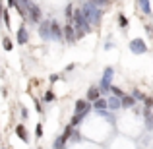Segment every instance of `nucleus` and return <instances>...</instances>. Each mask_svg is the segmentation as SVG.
Instances as JSON below:
<instances>
[{"mask_svg":"<svg viewBox=\"0 0 153 149\" xmlns=\"http://www.w3.org/2000/svg\"><path fill=\"white\" fill-rule=\"evenodd\" d=\"M27 14H29V19L33 23H41V8L37 4H29L27 6Z\"/></svg>","mask_w":153,"mask_h":149,"instance_id":"nucleus-6","label":"nucleus"},{"mask_svg":"<svg viewBox=\"0 0 153 149\" xmlns=\"http://www.w3.org/2000/svg\"><path fill=\"white\" fill-rule=\"evenodd\" d=\"M2 16H4V23H6V27H10V16H8V10H4Z\"/></svg>","mask_w":153,"mask_h":149,"instance_id":"nucleus-26","label":"nucleus"},{"mask_svg":"<svg viewBox=\"0 0 153 149\" xmlns=\"http://www.w3.org/2000/svg\"><path fill=\"white\" fill-rule=\"evenodd\" d=\"M99 97H101V89H99V87H89V89H87V95H85V99L89 101V103H93V101H97Z\"/></svg>","mask_w":153,"mask_h":149,"instance_id":"nucleus-10","label":"nucleus"},{"mask_svg":"<svg viewBox=\"0 0 153 149\" xmlns=\"http://www.w3.org/2000/svg\"><path fill=\"white\" fill-rule=\"evenodd\" d=\"M82 120H83V118H79V116H78V114H74V116H72V120H70V124H72V126H74V128H76V126H78V124H79V122H82Z\"/></svg>","mask_w":153,"mask_h":149,"instance_id":"nucleus-23","label":"nucleus"},{"mask_svg":"<svg viewBox=\"0 0 153 149\" xmlns=\"http://www.w3.org/2000/svg\"><path fill=\"white\" fill-rule=\"evenodd\" d=\"M130 50L134 52V54H143V52H147L146 41H142V39H132L130 41Z\"/></svg>","mask_w":153,"mask_h":149,"instance_id":"nucleus-5","label":"nucleus"},{"mask_svg":"<svg viewBox=\"0 0 153 149\" xmlns=\"http://www.w3.org/2000/svg\"><path fill=\"white\" fill-rule=\"evenodd\" d=\"M107 103H108V108H112V110H118V108L122 107V103H120V97H116V95H114V97H108Z\"/></svg>","mask_w":153,"mask_h":149,"instance_id":"nucleus-13","label":"nucleus"},{"mask_svg":"<svg viewBox=\"0 0 153 149\" xmlns=\"http://www.w3.org/2000/svg\"><path fill=\"white\" fill-rule=\"evenodd\" d=\"M82 10H83V14H85L87 21L91 23V27H93V25H99V21H101V18H103V12H101V8H99L93 0L83 2L82 4Z\"/></svg>","mask_w":153,"mask_h":149,"instance_id":"nucleus-1","label":"nucleus"},{"mask_svg":"<svg viewBox=\"0 0 153 149\" xmlns=\"http://www.w3.org/2000/svg\"><path fill=\"white\" fill-rule=\"evenodd\" d=\"M143 103H146L147 107H153V99H147V97H146V99H143Z\"/></svg>","mask_w":153,"mask_h":149,"instance_id":"nucleus-29","label":"nucleus"},{"mask_svg":"<svg viewBox=\"0 0 153 149\" xmlns=\"http://www.w3.org/2000/svg\"><path fill=\"white\" fill-rule=\"evenodd\" d=\"M2 12H4V10H2V4H0V18H2Z\"/></svg>","mask_w":153,"mask_h":149,"instance_id":"nucleus-31","label":"nucleus"},{"mask_svg":"<svg viewBox=\"0 0 153 149\" xmlns=\"http://www.w3.org/2000/svg\"><path fill=\"white\" fill-rule=\"evenodd\" d=\"M19 114H22V118H27V114H29V112H27V108L22 107V112H19Z\"/></svg>","mask_w":153,"mask_h":149,"instance_id":"nucleus-28","label":"nucleus"},{"mask_svg":"<svg viewBox=\"0 0 153 149\" xmlns=\"http://www.w3.org/2000/svg\"><path fill=\"white\" fill-rule=\"evenodd\" d=\"M39 35H41L43 41H49L51 39V21L49 19H45V21L39 23Z\"/></svg>","mask_w":153,"mask_h":149,"instance_id":"nucleus-7","label":"nucleus"},{"mask_svg":"<svg viewBox=\"0 0 153 149\" xmlns=\"http://www.w3.org/2000/svg\"><path fill=\"white\" fill-rule=\"evenodd\" d=\"M72 14H74V6L68 4L66 6V18H68V23H72Z\"/></svg>","mask_w":153,"mask_h":149,"instance_id":"nucleus-20","label":"nucleus"},{"mask_svg":"<svg viewBox=\"0 0 153 149\" xmlns=\"http://www.w3.org/2000/svg\"><path fill=\"white\" fill-rule=\"evenodd\" d=\"M54 99L56 97H54V93H52V91H47V93L43 95V103H52Z\"/></svg>","mask_w":153,"mask_h":149,"instance_id":"nucleus-16","label":"nucleus"},{"mask_svg":"<svg viewBox=\"0 0 153 149\" xmlns=\"http://www.w3.org/2000/svg\"><path fill=\"white\" fill-rule=\"evenodd\" d=\"M89 112H91V105H89L87 99H78L76 101V114H78L79 118H85Z\"/></svg>","mask_w":153,"mask_h":149,"instance_id":"nucleus-3","label":"nucleus"},{"mask_svg":"<svg viewBox=\"0 0 153 149\" xmlns=\"http://www.w3.org/2000/svg\"><path fill=\"white\" fill-rule=\"evenodd\" d=\"M16 136H18L22 142H25V143L29 142V134H27V130H25L23 124H18V126H16Z\"/></svg>","mask_w":153,"mask_h":149,"instance_id":"nucleus-11","label":"nucleus"},{"mask_svg":"<svg viewBox=\"0 0 153 149\" xmlns=\"http://www.w3.org/2000/svg\"><path fill=\"white\" fill-rule=\"evenodd\" d=\"M16 4H18V0H8V6L10 8H16Z\"/></svg>","mask_w":153,"mask_h":149,"instance_id":"nucleus-30","label":"nucleus"},{"mask_svg":"<svg viewBox=\"0 0 153 149\" xmlns=\"http://www.w3.org/2000/svg\"><path fill=\"white\" fill-rule=\"evenodd\" d=\"M95 4H97L99 8H105V6H108V4H111V0H93Z\"/></svg>","mask_w":153,"mask_h":149,"instance_id":"nucleus-24","label":"nucleus"},{"mask_svg":"<svg viewBox=\"0 0 153 149\" xmlns=\"http://www.w3.org/2000/svg\"><path fill=\"white\" fill-rule=\"evenodd\" d=\"M138 4H140V10H142L143 14L151 16V2L149 0H138Z\"/></svg>","mask_w":153,"mask_h":149,"instance_id":"nucleus-12","label":"nucleus"},{"mask_svg":"<svg viewBox=\"0 0 153 149\" xmlns=\"http://www.w3.org/2000/svg\"><path fill=\"white\" fill-rule=\"evenodd\" d=\"M64 39H66V43H76L78 39H76V29L72 23H68V25H64Z\"/></svg>","mask_w":153,"mask_h":149,"instance_id":"nucleus-8","label":"nucleus"},{"mask_svg":"<svg viewBox=\"0 0 153 149\" xmlns=\"http://www.w3.org/2000/svg\"><path fill=\"white\" fill-rule=\"evenodd\" d=\"M2 149H6V147H2Z\"/></svg>","mask_w":153,"mask_h":149,"instance_id":"nucleus-32","label":"nucleus"},{"mask_svg":"<svg viewBox=\"0 0 153 149\" xmlns=\"http://www.w3.org/2000/svg\"><path fill=\"white\" fill-rule=\"evenodd\" d=\"M112 74H114V70H112V68H107V70L103 72L101 83H99V89H101V93H111V79H112Z\"/></svg>","mask_w":153,"mask_h":149,"instance_id":"nucleus-2","label":"nucleus"},{"mask_svg":"<svg viewBox=\"0 0 153 149\" xmlns=\"http://www.w3.org/2000/svg\"><path fill=\"white\" fill-rule=\"evenodd\" d=\"M108 107V103H107V101H105V99H101V97H99L97 101H93V108H95V110H105V108H107Z\"/></svg>","mask_w":153,"mask_h":149,"instance_id":"nucleus-15","label":"nucleus"},{"mask_svg":"<svg viewBox=\"0 0 153 149\" xmlns=\"http://www.w3.org/2000/svg\"><path fill=\"white\" fill-rule=\"evenodd\" d=\"M118 25L122 27V29H126V27H128V19H126V16H124V14L118 16Z\"/></svg>","mask_w":153,"mask_h":149,"instance_id":"nucleus-18","label":"nucleus"},{"mask_svg":"<svg viewBox=\"0 0 153 149\" xmlns=\"http://www.w3.org/2000/svg\"><path fill=\"white\" fill-rule=\"evenodd\" d=\"M16 37H18V45H25V43L29 41V33H27L25 25H22L18 29V35H16Z\"/></svg>","mask_w":153,"mask_h":149,"instance_id":"nucleus-9","label":"nucleus"},{"mask_svg":"<svg viewBox=\"0 0 153 149\" xmlns=\"http://www.w3.org/2000/svg\"><path fill=\"white\" fill-rule=\"evenodd\" d=\"M35 134H37V138H41V136H43V126H41V124L35 126Z\"/></svg>","mask_w":153,"mask_h":149,"instance_id":"nucleus-27","label":"nucleus"},{"mask_svg":"<svg viewBox=\"0 0 153 149\" xmlns=\"http://www.w3.org/2000/svg\"><path fill=\"white\" fill-rule=\"evenodd\" d=\"M51 39L52 41H64V31L56 19H51Z\"/></svg>","mask_w":153,"mask_h":149,"instance_id":"nucleus-4","label":"nucleus"},{"mask_svg":"<svg viewBox=\"0 0 153 149\" xmlns=\"http://www.w3.org/2000/svg\"><path fill=\"white\" fill-rule=\"evenodd\" d=\"M120 103H122V107H126V108H130V107H134V103H136V99L132 97V95H126L124 93V97H120Z\"/></svg>","mask_w":153,"mask_h":149,"instance_id":"nucleus-14","label":"nucleus"},{"mask_svg":"<svg viewBox=\"0 0 153 149\" xmlns=\"http://www.w3.org/2000/svg\"><path fill=\"white\" fill-rule=\"evenodd\" d=\"M72 139H74V142H79V139H82V136H79V132H76V128L72 130Z\"/></svg>","mask_w":153,"mask_h":149,"instance_id":"nucleus-25","label":"nucleus"},{"mask_svg":"<svg viewBox=\"0 0 153 149\" xmlns=\"http://www.w3.org/2000/svg\"><path fill=\"white\" fill-rule=\"evenodd\" d=\"M64 143H66V139L62 138V136H58L54 142V149H64Z\"/></svg>","mask_w":153,"mask_h":149,"instance_id":"nucleus-17","label":"nucleus"},{"mask_svg":"<svg viewBox=\"0 0 153 149\" xmlns=\"http://www.w3.org/2000/svg\"><path fill=\"white\" fill-rule=\"evenodd\" d=\"M2 45H4V49H6V50H12V47H14L8 37H2Z\"/></svg>","mask_w":153,"mask_h":149,"instance_id":"nucleus-22","label":"nucleus"},{"mask_svg":"<svg viewBox=\"0 0 153 149\" xmlns=\"http://www.w3.org/2000/svg\"><path fill=\"white\" fill-rule=\"evenodd\" d=\"M132 97H134L136 101H143V99H146V95H143L140 89H134V91H132Z\"/></svg>","mask_w":153,"mask_h":149,"instance_id":"nucleus-19","label":"nucleus"},{"mask_svg":"<svg viewBox=\"0 0 153 149\" xmlns=\"http://www.w3.org/2000/svg\"><path fill=\"white\" fill-rule=\"evenodd\" d=\"M111 93H112V95H116V97H124V91H122V89H118V87H114V85H111Z\"/></svg>","mask_w":153,"mask_h":149,"instance_id":"nucleus-21","label":"nucleus"}]
</instances>
